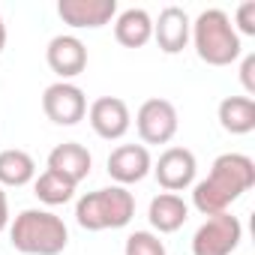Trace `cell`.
Instances as JSON below:
<instances>
[{
    "mask_svg": "<svg viewBox=\"0 0 255 255\" xmlns=\"http://www.w3.org/2000/svg\"><path fill=\"white\" fill-rule=\"evenodd\" d=\"M6 48V24H3V15H0V51Z\"/></svg>",
    "mask_w": 255,
    "mask_h": 255,
    "instance_id": "24",
    "label": "cell"
},
{
    "mask_svg": "<svg viewBox=\"0 0 255 255\" xmlns=\"http://www.w3.org/2000/svg\"><path fill=\"white\" fill-rule=\"evenodd\" d=\"M189 33H192V18L180 6H165L153 21V39L165 54H180L189 45Z\"/></svg>",
    "mask_w": 255,
    "mask_h": 255,
    "instance_id": "13",
    "label": "cell"
},
{
    "mask_svg": "<svg viewBox=\"0 0 255 255\" xmlns=\"http://www.w3.org/2000/svg\"><path fill=\"white\" fill-rule=\"evenodd\" d=\"M243 240V225L231 213L207 216L192 234V255H231Z\"/></svg>",
    "mask_w": 255,
    "mask_h": 255,
    "instance_id": "5",
    "label": "cell"
},
{
    "mask_svg": "<svg viewBox=\"0 0 255 255\" xmlns=\"http://www.w3.org/2000/svg\"><path fill=\"white\" fill-rule=\"evenodd\" d=\"M240 84L249 93V99L255 96V54H246L240 63Z\"/></svg>",
    "mask_w": 255,
    "mask_h": 255,
    "instance_id": "22",
    "label": "cell"
},
{
    "mask_svg": "<svg viewBox=\"0 0 255 255\" xmlns=\"http://www.w3.org/2000/svg\"><path fill=\"white\" fill-rule=\"evenodd\" d=\"M216 114L219 126L231 135H249L255 129V99L249 96H225Z\"/></svg>",
    "mask_w": 255,
    "mask_h": 255,
    "instance_id": "17",
    "label": "cell"
},
{
    "mask_svg": "<svg viewBox=\"0 0 255 255\" xmlns=\"http://www.w3.org/2000/svg\"><path fill=\"white\" fill-rule=\"evenodd\" d=\"M33 195H36L42 204L57 207V204L72 201V195H75V183H72V180H66L63 174H57V171L45 168V171L33 180Z\"/></svg>",
    "mask_w": 255,
    "mask_h": 255,
    "instance_id": "19",
    "label": "cell"
},
{
    "mask_svg": "<svg viewBox=\"0 0 255 255\" xmlns=\"http://www.w3.org/2000/svg\"><path fill=\"white\" fill-rule=\"evenodd\" d=\"M57 15L72 30H99L117 18V0H60Z\"/></svg>",
    "mask_w": 255,
    "mask_h": 255,
    "instance_id": "10",
    "label": "cell"
},
{
    "mask_svg": "<svg viewBox=\"0 0 255 255\" xmlns=\"http://www.w3.org/2000/svg\"><path fill=\"white\" fill-rule=\"evenodd\" d=\"M126 255H168L165 243L153 231H132L126 237Z\"/></svg>",
    "mask_w": 255,
    "mask_h": 255,
    "instance_id": "20",
    "label": "cell"
},
{
    "mask_svg": "<svg viewBox=\"0 0 255 255\" xmlns=\"http://www.w3.org/2000/svg\"><path fill=\"white\" fill-rule=\"evenodd\" d=\"M177 126H180V117L168 99L153 96L141 102V108L135 111V129L144 144H168L177 135Z\"/></svg>",
    "mask_w": 255,
    "mask_h": 255,
    "instance_id": "6",
    "label": "cell"
},
{
    "mask_svg": "<svg viewBox=\"0 0 255 255\" xmlns=\"http://www.w3.org/2000/svg\"><path fill=\"white\" fill-rule=\"evenodd\" d=\"M153 168L150 150L144 144H120L108 153V177L114 186H132L141 183Z\"/></svg>",
    "mask_w": 255,
    "mask_h": 255,
    "instance_id": "11",
    "label": "cell"
},
{
    "mask_svg": "<svg viewBox=\"0 0 255 255\" xmlns=\"http://www.w3.org/2000/svg\"><path fill=\"white\" fill-rule=\"evenodd\" d=\"M189 39L195 45V54L207 66H231L243 54L240 36H237L228 12H222V9H204L192 21Z\"/></svg>",
    "mask_w": 255,
    "mask_h": 255,
    "instance_id": "4",
    "label": "cell"
},
{
    "mask_svg": "<svg viewBox=\"0 0 255 255\" xmlns=\"http://www.w3.org/2000/svg\"><path fill=\"white\" fill-rule=\"evenodd\" d=\"M147 219H150L153 231H159V234H174V231H180V228L186 225V219H189V204H186L180 195H174V192H159V195L150 201V207H147Z\"/></svg>",
    "mask_w": 255,
    "mask_h": 255,
    "instance_id": "15",
    "label": "cell"
},
{
    "mask_svg": "<svg viewBox=\"0 0 255 255\" xmlns=\"http://www.w3.org/2000/svg\"><path fill=\"white\" fill-rule=\"evenodd\" d=\"M90 165H93V156H90V150H87L84 144H78V141H63V144H57V147L48 153V168L57 171V174H63V177L72 180L75 186L90 174Z\"/></svg>",
    "mask_w": 255,
    "mask_h": 255,
    "instance_id": "14",
    "label": "cell"
},
{
    "mask_svg": "<svg viewBox=\"0 0 255 255\" xmlns=\"http://www.w3.org/2000/svg\"><path fill=\"white\" fill-rule=\"evenodd\" d=\"M132 216H135V195L126 186H105L96 192H84L75 204V222L84 231L126 228Z\"/></svg>",
    "mask_w": 255,
    "mask_h": 255,
    "instance_id": "3",
    "label": "cell"
},
{
    "mask_svg": "<svg viewBox=\"0 0 255 255\" xmlns=\"http://www.w3.org/2000/svg\"><path fill=\"white\" fill-rule=\"evenodd\" d=\"M9 243L21 255H60L69 246V228L57 213L30 207L9 222Z\"/></svg>",
    "mask_w": 255,
    "mask_h": 255,
    "instance_id": "2",
    "label": "cell"
},
{
    "mask_svg": "<svg viewBox=\"0 0 255 255\" xmlns=\"http://www.w3.org/2000/svg\"><path fill=\"white\" fill-rule=\"evenodd\" d=\"M255 186V162L246 153H222L213 159L210 174L192 186V207L201 216L228 213V207Z\"/></svg>",
    "mask_w": 255,
    "mask_h": 255,
    "instance_id": "1",
    "label": "cell"
},
{
    "mask_svg": "<svg viewBox=\"0 0 255 255\" xmlns=\"http://www.w3.org/2000/svg\"><path fill=\"white\" fill-rule=\"evenodd\" d=\"M87 120L93 132L105 141H120L132 126V114L120 96H99L87 105Z\"/></svg>",
    "mask_w": 255,
    "mask_h": 255,
    "instance_id": "9",
    "label": "cell"
},
{
    "mask_svg": "<svg viewBox=\"0 0 255 255\" xmlns=\"http://www.w3.org/2000/svg\"><path fill=\"white\" fill-rule=\"evenodd\" d=\"M9 228V198H6V189L0 186V231Z\"/></svg>",
    "mask_w": 255,
    "mask_h": 255,
    "instance_id": "23",
    "label": "cell"
},
{
    "mask_svg": "<svg viewBox=\"0 0 255 255\" xmlns=\"http://www.w3.org/2000/svg\"><path fill=\"white\" fill-rule=\"evenodd\" d=\"M45 60H48L51 72L60 75V81H69L87 69V45L72 33H60L48 42Z\"/></svg>",
    "mask_w": 255,
    "mask_h": 255,
    "instance_id": "12",
    "label": "cell"
},
{
    "mask_svg": "<svg viewBox=\"0 0 255 255\" xmlns=\"http://www.w3.org/2000/svg\"><path fill=\"white\" fill-rule=\"evenodd\" d=\"M42 111L57 126H75L87 114V96L72 81H54L42 93Z\"/></svg>",
    "mask_w": 255,
    "mask_h": 255,
    "instance_id": "7",
    "label": "cell"
},
{
    "mask_svg": "<svg viewBox=\"0 0 255 255\" xmlns=\"http://www.w3.org/2000/svg\"><path fill=\"white\" fill-rule=\"evenodd\" d=\"M36 180V162L27 150H0V186H27Z\"/></svg>",
    "mask_w": 255,
    "mask_h": 255,
    "instance_id": "18",
    "label": "cell"
},
{
    "mask_svg": "<svg viewBox=\"0 0 255 255\" xmlns=\"http://www.w3.org/2000/svg\"><path fill=\"white\" fill-rule=\"evenodd\" d=\"M156 174V183L165 189V192H183L195 183V171H198V162H195V153L189 147H168L159 153V159L153 162L150 168Z\"/></svg>",
    "mask_w": 255,
    "mask_h": 255,
    "instance_id": "8",
    "label": "cell"
},
{
    "mask_svg": "<svg viewBox=\"0 0 255 255\" xmlns=\"http://www.w3.org/2000/svg\"><path fill=\"white\" fill-rule=\"evenodd\" d=\"M234 30H237V36L243 33V36H255V0H246V3H240L237 6V15H234Z\"/></svg>",
    "mask_w": 255,
    "mask_h": 255,
    "instance_id": "21",
    "label": "cell"
},
{
    "mask_svg": "<svg viewBox=\"0 0 255 255\" xmlns=\"http://www.w3.org/2000/svg\"><path fill=\"white\" fill-rule=\"evenodd\" d=\"M114 39L123 48H144L153 39V18L147 15V9H123L114 18Z\"/></svg>",
    "mask_w": 255,
    "mask_h": 255,
    "instance_id": "16",
    "label": "cell"
}]
</instances>
